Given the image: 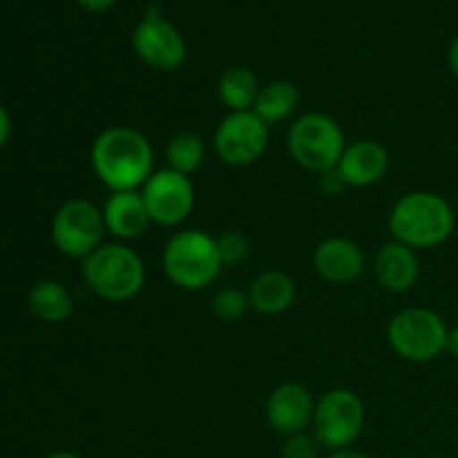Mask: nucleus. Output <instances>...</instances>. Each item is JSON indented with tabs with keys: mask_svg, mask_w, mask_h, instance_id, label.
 Listing matches in <instances>:
<instances>
[{
	"mask_svg": "<svg viewBox=\"0 0 458 458\" xmlns=\"http://www.w3.org/2000/svg\"><path fill=\"white\" fill-rule=\"evenodd\" d=\"M83 280L106 302H128L146 286V264L128 244L112 242L83 259Z\"/></svg>",
	"mask_w": 458,
	"mask_h": 458,
	"instance_id": "nucleus-4",
	"label": "nucleus"
},
{
	"mask_svg": "<svg viewBox=\"0 0 458 458\" xmlns=\"http://www.w3.org/2000/svg\"><path fill=\"white\" fill-rule=\"evenodd\" d=\"M139 192H141L152 224H159V226H179L191 217L195 208V186L191 177L168 165L155 170Z\"/></svg>",
	"mask_w": 458,
	"mask_h": 458,
	"instance_id": "nucleus-11",
	"label": "nucleus"
},
{
	"mask_svg": "<svg viewBox=\"0 0 458 458\" xmlns=\"http://www.w3.org/2000/svg\"><path fill=\"white\" fill-rule=\"evenodd\" d=\"M9 137H12V119H9L7 110L0 106V148L9 141Z\"/></svg>",
	"mask_w": 458,
	"mask_h": 458,
	"instance_id": "nucleus-26",
	"label": "nucleus"
},
{
	"mask_svg": "<svg viewBox=\"0 0 458 458\" xmlns=\"http://www.w3.org/2000/svg\"><path fill=\"white\" fill-rule=\"evenodd\" d=\"M447 353H450L454 360H458V325H454L450 329V334H447Z\"/></svg>",
	"mask_w": 458,
	"mask_h": 458,
	"instance_id": "nucleus-28",
	"label": "nucleus"
},
{
	"mask_svg": "<svg viewBox=\"0 0 458 458\" xmlns=\"http://www.w3.org/2000/svg\"><path fill=\"white\" fill-rule=\"evenodd\" d=\"M165 161H168V168L191 177L206 161L204 139L195 132L173 134L165 143Z\"/></svg>",
	"mask_w": 458,
	"mask_h": 458,
	"instance_id": "nucleus-21",
	"label": "nucleus"
},
{
	"mask_svg": "<svg viewBox=\"0 0 458 458\" xmlns=\"http://www.w3.org/2000/svg\"><path fill=\"white\" fill-rule=\"evenodd\" d=\"M313 411H316V401L311 392L300 383H282L268 394L267 405H264V416L271 425L273 432L282 437L307 432L311 428Z\"/></svg>",
	"mask_w": 458,
	"mask_h": 458,
	"instance_id": "nucleus-12",
	"label": "nucleus"
},
{
	"mask_svg": "<svg viewBox=\"0 0 458 458\" xmlns=\"http://www.w3.org/2000/svg\"><path fill=\"white\" fill-rule=\"evenodd\" d=\"M106 233L103 210L88 199H67L54 213L52 242L65 258L83 262L106 244Z\"/></svg>",
	"mask_w": 458,
	"mask_h": 458,
	"instance_id": "nucleus-8",
	"label": "nucleus"
},
{
	"mask_svg": "<svg viewBox=\"0 0 458 458\" xmlns=\"http://www.w3.org/2000/svg\"><path fill=\"white\" fill-rule=\"evenodd\" d=\"M217 249L224 267H240V264L249 258L250 246L244 233L228 231L217 237Z\"/></svg>",
	"mask_w": 458,
	"mask_h": 458,
	"instance_id": "nucleus-23",
	"label": "nucleus"
},
{
	"mask_svg": "<svg viewBox=\"0 0 458 458\" xmlns=\"http://www.w3.org/2000/svg\"><path fill=\"white\" fill-rule=\"evenodd\" d=\"M374 276L385 291L405 293L419 282L420 262L414 249L392 240L376 253Z\"/></svg>",
	"mask_w": 458,
	"mask_h": 458,
	"instance_id": "nucleus-16",
	"label": "nucleus"
},
{
	"mask_svg": "<svg viewBox=\"0 0 458 458\" xmlns=\"http://www.w3.org/2000/svg\"><path fill=\"white\" fill-rule=\"evenodd\" d=\"M85 12H92V13H103L107 9H112L116 4V0H76Z\"/></svg>",
	"mask_w": 458,
	"mask_h": 458,
	"instance_id": "nucleus-25",
	"label": "nucleus"
},
{
	"mask_svg": "<svg viewBox=\"0 0 458 458\" xmlns=\"http://www.w3.org/2000/svg\"><path fill=\"white\" fill-rule=\"evenodd\" d=\"M45 458H81V456L72 454V452H54V454H47Z\"/></svg>",
	"mask_w": 458,
	"mask_h": 458,
	"instance_id": "nucleus-30",
	"label": "nucleus"
},
{
	"mask_svg": "<svg viewBox=\"0 0 458 458\" xmlns=\"http://www.w3.org/2000/svg\"><path fill=\"white\" fill-rule=\"evenodd\" d=\"M445 325L437 311L428 307H410L392 318L387 327L389 347L407 362H432L447 349Z\"/></svg>",
	"mask_w": 458,
	"mask_h": 458,
	"instance_id": "nucleus-6",
	"label": "nucleus"
},
{
	"mask_svg": "<svg viewBox=\"0 0 458 458\" xmlns=\"http://www.w3.org/2000/svg\"><path fill=\"white\" fill-rule=\"evenodd\" d=\"M30 309L38 320L49 322V325H58V322H65L72 316L74 302H72L70 291L61 282L43 280L31 286Z\"/></svg>",
	"mask_w": 458,
	"mask_h": 458,
	"instance_id": "nucleus-20",
	"label": "nucleus"
},
{
	"mask_svg": "<svg viewBox=\"0 0 458 458\" xmlns=\"http://www.w3.org/2000/svg\"><path fill=\"white\" fill-rule=\"evenodd\" d=\"M249 293L237 286H224L213 295V313L224 322H237L249 311Z\"/></svg>",
	"mask_w": 458,
	"mask_h": 458,
	"instance_id": "nucleus-22",
	"label": "nucleus"
},
{
	"mask_svg": "<svg viewBox=\"0 0 458 458\" xmlns=\"http://www.w3.org/2000/svg\"><path fill=\"white\" fill-rule=\"evenodd\" d=\"M454 208L437 192H407L389 213V231L394 240L414 250L445 244L454 233Z\"/></svg>",
	"mask_w": 458,
	"mask_h": 458,
	"instance_id": "nucleus-2",
	"label": "nucleus"
},
{
	"mask_svg": "<svg viewBox=\"0 0 458 458\" xmlns=\"http://www.w3.org/2000/svg\"><path fill=\"white\" fill-rule=\"evenodd\" d=\"M295 282L284 271H264L250 282L249 302L262 316H280L295 302Z\"/></svg>",
	"mask_w": 458,
	"mask_h": 458,
	"instance_id": "nucleus-17",
	"label": "nucleus"
},
{
	"mask_svg": "<svg viewBox=\"0 0 458 458\" xmlns=\"http://www.w3.org/2000/svg\"><path fill=\"white\" fill-rule=\"evenodd\" d=\"M447 63H450L452 74L458 76V36L454 40H452L450 49H447Z\"/></svg>",
	"mask_w": 458,
	"mask_h": 458,
	"instance_id": "nucleus-29",
	"label": "nucleus"
},
{
	"mask_svg": "<svg viewBox=\"0 0 458 458\" xmlns=\"http://www.w3.org/2000/svg\"><path fill=\"white\" fill-rule=\"evenodd\" d=\"M365 428V405L352 389H329L316 401L311 432L322 450L335 452L353 447Z\"/></svg>",
	"mask_w": 458,
	"mask_h": 458,
	"instance_id": "nucleus-7",
	"label": "nucleus"
},
{
	"mask_svg": "<svg viewBox=\"0 0 458 458\" xmlns=\"http://www.w3.org/2000/svg\"><path fill=\"white\" fill-rule=\"evenodd\" d=\"M300 98L302 97H300V89L295 88V83L284 79L271 81L259 89L253 112L267 125L280 123V121L291 119L298 112Z\"/></svg>",
	"mask_w": 458,
	"mask_h": 458,
	"instance_id": "nucleus-19",
	"label": "nucleus"
},
{
	"mask_svg": "<svg viewBox=\"0 0 458 458\" xmlns=\"http://www.w3.org/2000/svg\"><path fill=\"white\" fill-rule=\"evenodd\" d=\"M219 159L233 168L258 164L268 148V125L250 112H228L213 137Z\"/></svg>",
	"mask_w": 458,
	"mask_h": 458,
	"instance_id": "nucleus-9",
	"label": "nucleus"
},
{
	"mask_svg": "<svg viewBox=\"0 0 458 458\" xmlns=\"http://www.w3.org/2000/svg\"><path fill=\"white\" fill-rule=\"evenodd\" d=\"M161 267L165 277L182 291H204L222 273L217 237L201 228L177 231L164 246Z\"/></svg>",
	"mask_w": 458,
	"mask_h": 458,
	"instance_id": "nucleus-3",
	"label": "nucleus"
},
{
	"mask_svg": "<svg viewBox=\"0 0 458 458\" xmlns=\"http://www.w3.org/2000/svg\"><path fill=\"white\" fill-rule=\"evenodd\" d=\"M132 49L139 61L157 72L182 70L188 58V45L182 31L165 21L159 9H148L132 31Z\"/></svg>",
	"mask_w": 458,
	"mask_h": 458,
	"instance_id": "nucleus-10",
	"label": "nucleus"
},
{
	"mask_svg": "<svg viewBox=\"0 0 458 458\" xmlns=\"http://www.w3.org/2000/svg\"><path fill=\"white\" fill-rule=\"evenodd\" d=\"M101 210L103 219H106V231L123 244L141 237L152 224L139 191L110 192Z\"/></svg>",
	"mask_w": 458,
	"mask_h": 458,
	"instance_id": "nucleus-15",
	"label": "nucleus"
},
{
	"mask_svg": "<svg viewBox=\"0 0 458 458\" xmlns=\"http://www.w3.org/2000/svg\"><path fill=\"white\" fill-rule=\"evenodd\" d=\"M322 445L313 432H298L286 437L282 447V458H320Z\"/></svg>",
	"mask_w": 458,
	"mask_h": 458,
	"instance_id": "nucleus-24",
	"label": "nucleus"
},
{
	"mask_svg": "<svg viewBox=\"0 0 458 458\" xmlns=\"http://www.w3.org/2000/svg\"><path fill=\"white\" fill-rule=\"evenodd\" d=\"M389 152L387 148L374 139H360L356 143H347L335 173L347 188H367L378 183L387 174Z\"/></svg>",
	"mask_w": 458,
	"mask_h": 458,
	"instance_id": "nucleus-14",
	"label": "nucleus"
},
{
	"mask_svg": "<svg viewBox=\"0 0 458 458\" xmlns=\"http://www.w3.org/2000/svg\"><path fill=\"white\" fill-rule=\"evenodd\" d=\"M262 89L258 74L244 65H233L219 76L217 94L228 112H250Z\"/></svg>",
	"mask_w": 458,
	"mask_h": 458,
	"instance_id": "nucleus-18",
	"label": "nucleus"
},
{
	"mask_svg": "<svg viewBox=\"0 0 458 458\" xmlns=\"http://www.w3.org/2000/svg\"><path fill=\"white\" fill-rule=\"evenodd\" d=\"M327 458H371V456L365 454V452L356 450V447H344V450L329 452V456Z\"/></svg>",
	"mask_w": 458,
	"mask_h": 458,
	"instance_id": "nucleus-27",
	"label": "nucleus"
},
{
	"mask_svg": "<svg viewBox=\"0 0 458 458\" xmlns=\"http://www.w3.org/2000/svg\"><path fill=\"white\" fill-rule=\"evenodd\" d=\"M367 258L349 237H327L313 250V268L329 284H352L365 273Z\"/></svg>",
	"mask_w": 458,
	"mask_h": 458,
	"instance_id": "nucleus-13",
	"label": "nucleus"
},
{
	"mask_svg": "<svg viewBox=\"0 0 458 458\" xmlns=\"http://www.w3.org/2000/svg\"><path fill=\"white\" fill-rule=\"evenodd\" d=\"M344 148L347 139L334 116L307 112L291 123L289 152L295 164L309 173L325 174L338 168Z\"/></svg>",
	"mask_w": 458,
	"mask_h": 458,
	"instance_id": "nucleus-5",
	"label": "nucleus"
},
{
	"mask_svg": "<svg viewBox=\"0 0 458 458\" xmlns=\"http://www.w3.org/2000/svg\"><path fill=\"white\" fill-rule=\"evenodd\" d=\"M89 161L110 192L141 191L157 170L150 139L130 125H112L98 132L89 148Z\"/></svg>",
	"mask_w": 458,
	"mask_h": 458,
	"instance_id": "nucleus-1",
	"label": "nucleus"
}]
</instances>
